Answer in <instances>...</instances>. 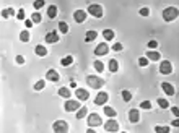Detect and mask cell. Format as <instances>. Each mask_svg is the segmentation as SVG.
Listing matches in <instances>:
<instances>
[{
	"label": "cell",
	"mask_w": 179,
	"mask_h": 133,
	"mask_svg": "<svg viewBox=\"0 0 179 133\" xmlns=\"http://www.w3.org/2000/svg\"><path fill=\"white\" fill-rule=\"evenodd\" d=\"M25 26H26V28H31V26H33V21H31V20H26V21H25Z\"/></svg>",
	"instance_id": "obj_45"
},
{
	"label": "cell",
	"mask_w": 179,
	"mask_h": 133,
	"mask_svg": "<svg viewBox=\"0 0 179 133\" xmlns=\"http://www.w3.org/2000/svg\"><path fill=\"white\" fill-rule=\"evenodd\" d=\"M93 65H94V68H96V71H99V73H101V71L104 70V63L99 62V60H96V62H94Z\"/></svg>",
	"instance_id": "obj_35"
},
{
	"label": "cell",
	"mask_w": 179,
	"mask_h": 133,
	"mask_svg": "<svg viewBox=\"0 0 179 133\" xmlns=\"http://www.w3.org/2000/svg\"><path fill=\"white\" fill-rule=\"evenodd\" d=\"M63 109H65L67 112H73V110H78V109H80V104H78V101L67 99V102L63 104Z\"/></svg>",
	"instance_id": "obj_5"
},
{
	"label": "cell",
	"mask_w": 179,
	"mask_h": 133,
	"mask_svg": "<svg viewBox=\"0 0 179 133\" xmlns=\"http://www.w3.org/2000/svg\"><path fill=\"white\" fill-rule=\"evenodd\" d=\"M109 70L113 71V73H116V71L119 70V63H117V60H109Z\"/></svg>",
	"instance_id": "obj_24"
},
{
	"label": "cell",
	"mask_w": 179,
	"mask_h": 133,
	"mask_svg": "<svg viewBox=\"0 0 179 133\" xmlns=\"http://www.w3.org/2000/svg\"><path fill=\"white\" fill-rule=\"evenodd\" d=\"M20 41H21V42H28V41H29V33H28V29L20 33Z\"/></svg>",
	"instance_id": "obj_26"
},
{
	"label": "cell",
	"mask_w": 179,
	"mask_h": 133,
	"mask_svg": "<svg viewBox=\"0 0 179 133\" xmlns=\"http://www.w3.org/2000/svg\"><path fill=\"white\" fill-rule=\"evenodd\" d=\"M138 13H140L142 17H148V15H150V10L147 8V7H143V8H140V11H138Z\"/></svg>",
	"instance_id": "obj_39"
},
{
	"label": "cell",
	"mask_w": 179,
	"mask_h": 133,
	"mask_svg": "<svg viewBox=\"0 0 179 133\" xmlns=\"http://www.w3.org/2000/svg\"><path fill=\"white\" fill-rule=\"evenodd\" d=\"M86 83H88V86L93 88V89H101V86H104V80L99 78V76H94V75L86 76Z\"/></svg>",
	"instance_id": "obj_2"
},
{
	"label": "cell",
	"mask_w": 179,
	"mask_h": 133,
	"mask_svg": "<svg viewBox=\"0 0 179 133\" xmlns=\"http://www.w3.org/2000/svg\"><path fill=\"white\" fill-rule=\"evenodd\" d=\"M171 112H173L174 117H179V107H173V109H171Z\"/></svg>",
	"instance_id": "obj_44"
},
{
	"label": "cell",
	"mask_w": 179,
	"mask_h": 133,
	"mask_svg": "<svg viewBox=\"0 0 179 133\" xmlns=\"http://www.w3.org/2000/svg\"><path fill=\"white\" fill-rule=\"evenodd\" d=\"M59 31H60L62 34H67L69 33V25H67L65 21H60L59 23Z\"/></svg>",
	"instance_id": "obj_25"
},
{
	"label": "cell",
	"mask_w": 179,
	"mask_h": 133,
	"mask_svg": "<svg viewBox=\"0 0 179 133\" xmlns=\"http://www.w3.org/2000/svg\"><path fill=\"white\" fill-rule=\"evenodd\" d=\"M104 130L106 131H111V133H116V131H119V123L116 122L114 119H111V120H107V122L104 123Z\"/></svg>",
	"instance_id": "obj_7"
},
{
	"label": "cell",
	"mask_w": 179,
	"mask_h": 133,
	"mask_svg": "<svg viewBox=\"0 0 179 133\" xmlns=\"http://www.w3.org/2000/svg\"><path fill=\"white\" fill-rule=\"evenodd\" d=\"M46 78L49 80V81H59V73L55 70H47V73H46Z\"/></svg>",
	"instance_id": "obj_15"
},
{
	"label": "cell",
	"mask_w": 179,
	"mask_h": 133,
	"mask_svg": "<svg viewBox=\"0 0 179 133\" xmlns=\"http://www.w3.org/2000/svg\"><path fill=\"white\" fill-rule=\"evenodd\" d=\"M44 86H46V81H44V80H39V81L34 84V91H41V89H44Z\"/></svg>",
	"instance_id": "obj_31"
},
{
	"label": "cell",
	"mask_w": 179,
	"mask_h": 133,
	"mask_svg": "<svg viewBox=\"0 0 179 133\" xmlns=\"http://www.w3.org/2000/svg\"><path fill=\"white\" fill-rule=\"evenodd\" d=\"M103 123V120H101V117H99L98 114H90L88 115V127H99V125Z\"/></svg>",
	"instance_id": "obj_6"
},
{
	"label": "cell",
	"mask_w": 179,
	"mask_h": 133,
	"mask_svg": "<svg viewBox=\"0 0 179 133\" xmlns=\"http://www.w3.org/2000/svg\"><path fill=\"white\" fill-rule=\"evenodd\" d=\"M17 63L18 65H23V63H25V57H23V55H17Z\"/></svg>",
	"instance_id": "obj_42"
},
{
	"label": "cell",
	"mask_w": 179,
	"mask_h": 133,
	"mask_svg": "<svg viewBox=\"0 0 179 133\" xmlns=\"http://www.w3.org/2000/svg\"><path fill=\"white\" fill-rule=\"evenodd\" d=\"M57 41H59V33H57V31H51V33L46 34V42L54 44V42H57Z\"/></svg>",
	"instance_id": "obj_14"
},
{
	"label": "cell",
	"mask_w": 179,
	"mask_h": 133,
	"mask_svg": "<svg viewBox=\"0 0 179 133\" xmlns=\"http://www.w3.org/2000/svg\"><path fill=\"white\" fill-rule=\"evenodd\" d=\"M44 5H46V0H34V3H33L34 10H39V8H42Z\"/></svg>",
	"instance_id": "obj_30"
},
{
	"label": "cell",
	"mask_w": 179,
	"mask_h": 133,
	"mask_svg": "<svg viewBox=\"0 0 179 133\" xmlns=\"http://www.w3.org/2000/svg\"><path fill=\"white\" fill-rule=\"evenodd\" d=\"M156 102H158V106H160L161 109H168V107H169V102H168L166 99H161V98H160Z\"/></svg>",
	"instance_id": "obj_34"
},
{
	"label": "cell",
	"mask_w": 179,
	"mask_h": 133,
	"mask_svg": "<svg viewBox=\"0 0 179 133\" xmlns=\"http://www.w3.org/2000/svg\"><path fill=\"white\" fill-rule=\"evenodd\" d=\"M158 47V42L156 41H150L148 42V49H156Z\"/></svg>",
	"instance_id": "obj_43"
},
{
	"label": "cell",
	"mask_w": 179,
	"mask_h": 133,
	"mask_svg": "<svg viewBox=\"0 0 179 133\" xmlns=\"http://www.w3.org/2000/svg\"><path fill=\"white\" fill-rule=\"evenodd\" d=\"M15 15V10L13 8H5V10H2V17L3 18H10V17H13Z\"/></svg>",
	"instance_id": "obj_27"
},
{
	"label": "cell",
	"mask_w": 179,
	"mask_h": 133,
	"mask_svg": "<svg viewBox=\"0 0 179 133\" xmlns=\"http://www.w3.org/2000/svg\"><path fill=\"white\" fill-rule=\"evenodd\" d=\"M73 20H75L77 23H83V21L86 20V11H83V10H77V11L73 13Z\"/></svg>",
	"instance_id": "obj_13"
},
{
	"label": "cell",
	"mask_w": 179,
	"mask_h": 133,
	"mask_svg": "<svg viewBox=\"0 0 179 133\" xmlns=\"http://www.w3.org/2000/svg\"><path fill=\"white\" fill-rule=\"evenodd\" d=\"M113 50H116V52H121V50H122V44H121V42H114V46H113Z\"/></svg>",
	"instance_id": "obj_40"
},
{
	"label": "cell",
	"mask_w": 179,
	"mask_h": 133,
	"mask_svg": "<svg viewBox=\"0 0 179 133\" xmlns=\"http://www.w3.org/2000/svg\"><path fill=\"white\" fill-rule=\"evenodd\" d=\"M52 130L55 133H67L69 131V123H67L65 120H57V122H54V125H52Z\"/></svg>",
	"instance_id": "obj_3"
},
{
	"label": "cell",
	"mask_w": 179,
	"mask_h": 133,
	"mask_svg": "<svg viewBox=\"0 0 179 133\" xmlns=\"http://www.w3.org/2000/svg\"><path fill=\"white\" fill-rule=\"evenodd\" d=\"M140 107H142V109H147V110H148V109H152V102H150V101H143V102L140 104Z\"/></svg>",
	"instance_id": "obj_38"
},
{
	"label": "cell",
	"mask_w": 179,
	"mask_h": 133,
	"mask_svg": "<svg viewBox=\"0 0 179 133\" xmlns=\"http://www.w3.org/2000/svg\"><path fill=\"white\" fill-rule=\"evenodd\" d=\"M107 50H109V46H107L106 42H101L96 49H94V54H96V55H106Z\"/></svg>",
	"instance_id": "obj_12"
},
{
	"label": "cell",
	"mask_w": 179,
	"mask_h": 133,
	"mask_svg": "<svg viewBox=\"0 0 179 133\" xmlns=\"http://www.w3.org/2000/svg\"><path fill=\"white\" fill-rule=\"evenodd\" d=\"M179 17V10L176 8V7H168V8L163 10V20L165 21H174Z\"/></svg>",
	"instance_id": "obj_1"
},
{
	"label": "cell",
	"mask_w": 179,
	"mask_h": 133,
	"mask_svg": "<svg viewBox=\"0 0 179 133\" xmlns=\"http://www.w3.org/2000/svg\"><path fill=\"white\" fill-rule=\"evenodd\" d=\"M107 99H109V96H107L104 91H101L96 98H94V104H96V106H101V104H106L107 102Z\"/></svg>",
	"instance_id": "obj_9"
},
{
	"label": "cell",
	"mask_w": 179,
	"mask_h": 133,
	"mask_svg": "<svg viewBox=\"0 0 179 133\" xmlns=\"http://www.w3.org/2000/svg\"><path fill=\"white\" fill-rule=\"evenodd\" d=\"M34 52H36V55H39V57H46L47 55V49L44 46H36Z\"/></svg>",
	"instance_id": "obj_18"
},
{
	"label": "cell",
	"mask_w": 179,
	"mask_h": 133,
	"mask_svg": "<svg viewBox=\"0 0 179 133\" xmlns=\"http://www.w3.org/2000/svg\"><path fill=\"white\" fill-rule=\"evenodd\" d=\"M31 21H33V23H41V15H39V13H33Z\"/></svg>",
	"instance_id": "obj_37"
},
{
	"label": "cell",
	"mask_w": 179,
	"mask_h": 133,
	"mask_svg": "<svg viewBox=\"0 0 179 133\" xmlns=\"http://www.w3.org/2000/svg\"><path fill=\"white\" fill-rule=\"evenodd\" d=\"M161 89L165 91L168 96L174 94V88H173V84H169V83H161Z\"/></svg>",
	"instance_id": "obj_17"
},
{
	"label": "cell",
	"mask_w": 179,
	"mask_h": 133,
	"mask_svg": "<svg viewBox=\"0 0 179 133\" xmlns=\"http://www.w3.org/2000/svg\"><path fill=\"white\" fill-rule=\"evenodd\" d=\"M155 131H156V133H168V131H169V127H163V125H156V127H155Z\"/></svg>",
	"instance_id": "obj_32"
},
{
	"label": "cell",
	"mask_w": 179,
	"mask_h": 133,
	"mask_svg": "<svg viewBox=\"0 0 179 133\" xmlns=\"http://www.w3.org/2000/svg\"><path fill=\"white\" fill-rule=\"evenodd\" d=\"M88 13L93 15L94 18H101L103 17V7L98 5V3H91L88 7Z\"/></svg>",
	"instance_id": "obj_4"
},
{
	"label": "cell",
	"mask_w": 179,
	"mask_h": 133,
	"mask_svg": "<svg viewBox=\"0 0 179 133\" xmlns=\"http://www.w3.org/2000/svg\"><path fill=\"white\" fill-rule=\"evenodd\" d=\"M59 96H62V98H65V99H70L72 91L69 88H60V89H59Z\"/></svg>",
	"instance_id": "obj_20"
},
{
	"label": "cell",
	"mask_w": 179,
	"mask_h": 133,
	"mask_svg": "<svg viewBox=\"0 0 179 133\" xmlns=\"http://www.w3.org/2000/svg\"><path fill=\"white\" fill-rule=\"evenodd\" d=\"M147 59L156 62V60H160V52H155V49H150L148 52H147Z\"/></svg>",
	"instance_id": "obj_16"
},
{
	"label": "cell",
	"mask_w": 179,
	"mask_h": 133,
	"mask_svg": "<svg viewBox=\"0 0 179 133\" xmlns=\"http://www.w3.org/2000/svg\"><path fill=\"white\" fill-rule=\"evenodd\" d=\"M72 63H73V57H72V55H67V57H63L60 60V65L62 67H69V65H72Z\"/></svg>",
	"instance_id": "obj_22"
},
{
	"label": "cell",
	"mask_w": 179,
	"mask_h": 133,
	"mask_svg": "<svg viewBox=\"0 0 179 133\" xmlns=\"http://www.w3.org/2000/svg\"><path fill=\"white\" fill-rule=\"evenodd\" d=\"M96 38H98V33H96V31H88V33H86V36H85V41H86V42H93Z\"/></svg>",
	"instance_id": "obj_19"
},
{
	"label": "cell",
	"mask_w": 179,
	"mask_h": 133,
	"mask_svg": "<svg viewBox=\"0 0 179 133\" xmlns=\"http://www.w3.org/2000/svg\"><path fill=\"white\" fill-rule=\"evenodd\" d=\"M75 96H77L80 101H86L90 98V91L83 89V88H77V91H75Z\"/></svg>",
	"instance_id": "obj_10"
},
{
	"label": "cell",
	"mask_w": 179,
	"mask_h": 133,
	"mask_svg": "<svg viewBox=\"0 0 179 133\" xmlns=\"http://www.w3.org/2000/svg\"><path fill=\"white\" fill-rule=\"evenodd\" d=\"M122 99H124L125 102H129V101L132 99V92L127 91V89H124V91H122Z\"/></svg>",
	"instance_id": "obj_33"
},
{
	"label": "cell",
	"mask_w": 179,
	"mask_h": 133,
	"mask_svg": "<svg viewBox=\"0 0 179 133\" xmlns=\"http://www.w3.org/2000/svg\"><path fill=\"white\" fill-rule=\"evenodd\" d=\"M47 17H49V18H55V17H57V7L51 5L49 10H47Z\"/></svg>",
	"instance_id": "obj_23"
},
{
	"label": "cell",
	"mask_w": 179,
	"mask_h": 133,
	"mask_svg": "<svg viewBox=\"0 0 179 133\" xmlns=\"http://www.w3.org/2000/svg\"><path fill=\"white\" fill-rule=\"evenodd\" d=\"M17 18H18V20H25V10H23V8H20V10H18Z\"/></svg>",
	"instance_id": "obj_41"
},
{
	"label": "cell",
	"mask_w": 179,
	"mask_h": 133,
	"mask_svg": "<svg viewBox=\"0 0 179 133\" xmlns=\"http://www.w3.org/2000/svg\"><path fill=\"white\" fill-rule=\"evenodd\" d=\"M86 114H88V109L86 107H80L77 112V119H83V117H86Z\"/></svg>",
	"instance_id": "obj_29"
},
{
	"label": "cell",
	"mask_w": 179,
	"mask_h": 133,
	"mask_svg": "<svg viewBox=\"0 0 179 133\" xmlns=\"http://www.w3.org/2000/svg\"><path fill=\"white\" fill-rule=\"evenodd\" d=\"M104 114H106L107 117H116V115H117L116 110H114L113 107H109V106H104Z\"/></svg>",
	"instance_id": "obj_28"
},
{
	"label": "cell",
	"mask_w": 179,
	"mask_h": 133,
	"mask_svg": "<svg viewBox=\"0 0 179 133\" xmlns=\"http://www.w3.org/2000/svg\"><path fill=\"white\" fill-rule=\"evenodd\" d=\"M173 127H179V117H177V119H174V120H173Z\"/></svg>",
	"instance_id": "obj_46"
},
{
	"label": "cell",
	"mask_w": 179,
	"mask_h": 133,
	"mask_svg": "<svg viewBox=\"0 0 179 133\" xmlns=\"http://www.w3.org/2000/svg\"><path fill=\"white\" fill-rule=\"evenodd\" d=\"M148 62H150V60L147 57H140V59H138V65H140V67H147V65H148Z\"/></svg>",
	"instance_id": "obj_36"
},
{
	"label": "cell",
	"mask_w": 179,
	"mask_h": 133,
	"mask_svg": "<svg viewBox=\"0 0 179 133\" xmlns=\"http://www.w3.org/2000/svg\"><path fill=\"white\" fill-rule=\"evenodd\" d=\"M129 120L132 123H137L138 120H140V112H138V109H130L129 110Z\"/></svg>",
	"instance_id": "obj_11"
},
{
	"label": "cell",
	"mask_w": 179,
	"mask_h": 133,
	"mask_svg": "<svg viewBox=\"0 0 179 133\" xmlns=\"http://www.w3.org/2000/svg\"><path fill=\"white\" fill-rule=\"evenodd\" d=\"M103 38H104L106 41H113L114 39V31L113 29H104L103 31Z\"/></svg>",
	"instance_id": "obj_21"
},
{
	"label": "cell",
	"mask_w": 179,
	"mask_h": 133,
	"mask_svg": "<svg viewBox=\"0 0 179 133\" xmlns=\"http://www.w3.org/2000/svg\"><path fill=\"white\" fill-rule=\"evenodd\" d=\"M160 71L163 75H169L171 71H173V65H171V62H168V60H163L161 65H160Z\"/></svg>",
	"instance_id": "obj_8"
}]
</instances>
